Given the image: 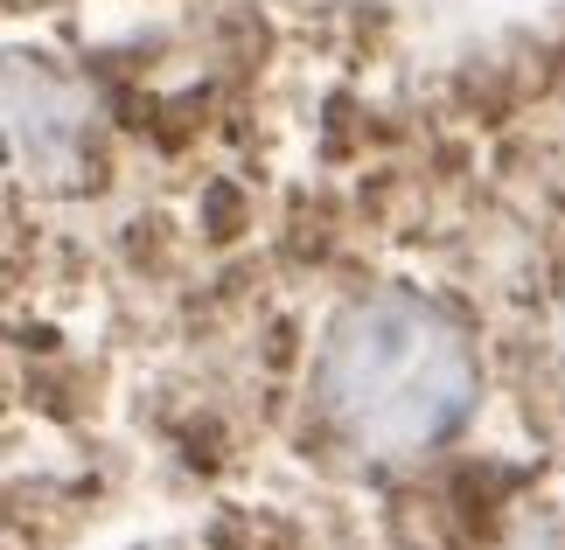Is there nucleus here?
Wrapping results in <instances>:
<instances>
[{
  "label": "nucleus",
  "mask_w": 565,
  "mask_h": 550,
  "mask_svg": "<svg viewBox=\"0 0 565 550\" xmlns=\"http://www.w3.org/2000/svg\"><path fill=\"white\" fill-rule=\"evenodd\" d=\"M321 405L350 446L419 453L447 439L475 405L468 335L412 293H371L342 306L321 342Z\"/></svg>",
  "instance_id": "1"
},
{
  "label": "nucleus",
  "mask_w": 565,
  "mask_h": 550,
  "mask_svg": "<svg viewBox=\"0 0 565 550\" xmlns=\"http://www.w3.org/2000/svg\"><path fill=\"white\" fill-rule=\"evenodd\" d=\"M558 363H565V321H558Z\"/></svg>",
  "instance_id": "2"
}]
</instances>
